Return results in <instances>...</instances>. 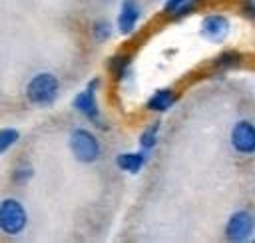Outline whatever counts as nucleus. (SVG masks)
<instances>
[{
	"label": "nucleus",
	"mask_w": 255,
	"mask_h": 243,
	"mask_svg": "<svg viewBox=\"0 0 255 243\" xmlns=\"http://www.w3.org/2000/svg\"><path fill=\"white\" fill-rule=\"evenodd\" d=\"M157 133H159V120H155L151 125H147L141 131V135H139V147L143 151H151L157 145V137H159Z\"/></svg>",
	"instance_id": "4468645a"
},
{
	"label": "nucleus",
	"mask_w": 255,
	"mask_h": 243,
	"mask_svg": "<svg viewBox=\"0 0 255 243\" xmlns=\"http://www.w3.org/2000/svg\"><path fill=\"white\" fill-rule=\"evenodd\" d=\"M229 143L239 155H255V122L241 118L231 125Z\"/></svg>",
	"instance_id": "20e7f679"
},
{
	"label": "nucleus",
	"mask_w": 255,
	"mask_h": 243,
	"mask_svg": "<svg viewBox=\"0 0 255 243\" xmlns=\"http://www.w3.org/2000/svg\"><path fill=\"white\" fill-rule=\"evenodd\" d=\"M131 66H133V54H129V52L114 54V56H110V60H108V72H110L118 82H124V80H128V78H131V74H133Z\"/></svg>",
	"instance_id": "1a4fd4ad"
},
{
	"label": "nucleus",
	"mask_w": 255,
	"mask_h": 243,
	"mask_svg": "<svg viewBox=\"0 0 255 243\" xmlns=\"http://www.w3.org/2000/svg\"><path fill=\"white\" fill-rule=\"evenodd\" d=\"M32 175H34L32 165H30V163H24V161L16 163L14 169H12V181H14V185H24V183H28V181L32 179Z\"/></svg>",
	"instance_id": "dca6fc26"
},
{
	"label": "nucleus",
	"mask_w": 255,
	"mask_h": 243,
	"mask_svg": "<svg viewBox=\"0 0 255 243\" xmlns=\"http://www.w3.org/2000/svg\"><path fill=\"white\" fill-rule=\"evenodd\" d=\"M241 14L255 22V0H241Z\"/></svg>",
	"instance_id": "a211bd4d"
},
{
	"label": "nucleus",
	"mask_w": 255,
	"mask_h": 243,
	"mask_svg": "<svg viewBox=\"0 0 255 243\" xmlns=\"http://www.w3.org/2000/svg\"><path fill=\"white\" fill-rule=\"evenodd\" d=\"M229 32H231V22H229L227 16H223L219 12H211V14L203 16L201 22H199V34H201V38H205L211 44L225 42L227 36H229Z\"/></svg>",
	"instance_id": "0eeeda50"
},
{
	"label": "nucleus",
	"mask_w": 255,
	"mask_h": 243,
	"mask_svg": "<svg viewBox=\"0 0 255 243\" xmlns=\"http://www.w3.org/2000/svg\"><path fill=\"white\" fill-rule=\"evenodd\" d=\"M195 0H165L163 4V12L171 18H183L189 12H193L195 8Z\"/></svg>",
	"instance_id": "ddd939ff"
},
{
	"label": "nucleus",
	"mask_w": 255,
	"mask_h": 243,
	"mask_svg": "<svg viewBox=\"0 0 255 243\" xmlns=\"http://www.w3.org/2000/svg\"><path fill=\"white\" fill-rule=\"evenodd\" d=\"M147 161V151H124L116 155V165L118 169L126 173H139Z\"/></svg>",
	"instance_id": "9b49d317"
},
{
	"label": "nucleus",
	"mask_w": 255,
	"mask_h": 243,
	"mask_svg": "<svg viewBox=\"0 0 255 243\" xmlns=\"http://www.w3.org/2000/svg\"><path fill=\"white\" fill-rule=\"evenodd\" d=\"M24 94H26V100L32 106L48 108L56 102V98L60 94V80L52 72H38L26 84Z\"/></svg>",
	"instance_id": "f257e3e1"
},
{
	"label": "nucleus",
	"mask_w": 255,
	"mask_h": 243,
	"mask_svg": "<svg viewBox=\"0 0 255 243\" xmlns=\"http://www.w3.org/2000/svg\"><path fill=\"white\" fill-rule=\"evenodd\" d=\"M215 72H229L241 66V54L237 50H225L219 56H215V60L211 62Z\"/></svg>",
	"instance_id": "f8f14e48"
},
{
	"label": "nucleus",
	"mask_w": 255,
	"mask_h": 243,
	"mask_svg": "<svg viewBox=\"0 0 255 243\" xmlns=\"http://www.w3.org/2000/svg\"><path fill=\"white\" fill-rule=\"evenodd\" d=\"M70 151L80 163H94L102 155V145L100 139L96 137L94 131L86 127H74L70 131Z\"/></svg>",
	"instance_id": "7ed1b4c3"
},
{
	"label": "nucleus",
	"mask_w": 255,
	"mask_h": 243,
	"mask_svg": "<svg viewBox=\"0 0 255 243\" xmlns=\"http://www.w3.org/2000/svg\"><path fill=\"white\" fill-rule=\"evenodd\" d=\"M28 227V211L16 197L0 199V233L6 237H18Z\"/></svg>",
	"instance_id": "f03ea898"
},
{
	"label": "nucleus",
	"mask_w": 255,
	"mask_h": 243,
	"mask_svg": "<svg viewBox=\"0 0 255 243\" xmlns=\"http://www.w3.org/2000/svg\"><path fill=\"white\" fill-rule=\"evenodd\" d=\"M20 139V131L14 127H0V155L6 153Z\"/></svg>",
	"instance_id": "f3484780"
},
{
	"label": "nucleus",
	"mask_w": 255,
	"mask_h": 243,
	"mask_svg": "<svg viewBox=\"0 0 255 243\" xmlns=\"http://www.w3.org/2000/svg\"><path fill=\"white\" fill-rule=\"evenodd\" d=\"M98 88H100V78H92L86 84V88L80 94H76V98L72 100V108L92 123H100V106L96 98Z\"/></svg>",
	"instance_id": "39448f33"
},
{
	"label": "nucleus",
	"mask_w": 255,
	"mask_h": 243,
	"mask_svg": "<svg viewBox=\"0 0 255 243\" xmlns=\"http://www.w3.org/2000/svg\"><path fill=\"white\" fill-rule=\"evenodd\" d=\"M255 233V215L247 209H239L231 213V217L225 223V237L233 243L249 241Z\"/></svg>",
	"instance_id": "423d86ee"
},
{
	"label": "nucleus",
	"mask_w": 255,
	"mask_h": 243,
	"mask_svg": "<svg viewBox=\"0 0 255 243\" xmlns=\"http://www.w3.org/2000/svg\"><path fill=\"white\" fill-rule=\"evenodd\" d=\"M139 18H141L139 2H137V0H122L120 12H118V20H116L118 32L124 34V36H129V34L135 30Z\"/></svg>",
	"instance_id": "6e6552de"
},
{
	"label": "nucleus",
	"mask_w": 255,
	"mask_h": 243,
	"mask_svg": "<svg viewBox=\"0 0 255 243\" xmlns=\"http://www.w3.org/2000/svg\"><path fill=\"white\" fill-rule=\"evenodd\" d=\"M195 2H201V0H195Z\"/></svg>",
	"instance_id": "6ab92c4d"
},
{
	"label": "nucleus",
	"mask_w": 255,
	"mask_h": 243,
	"mask_svg": "<svg viewBox=\"0 0 255 243\" xmlns=\"http://www.w3.org/2000/svg\"><path fill=\"white\" fill-rule=\"evenodd\" d=\"M177 94L173 88H157L145 102V110L153 112V114H165L167 110H171V106L175 104Z\"/></svg>",
	"instance_id": "9d476101"
},
{
	"label": "nucleus",
	"mask_w": 255,
	"mask_h": 243,
	"mask_svg": "<svg viewBox=\"0 0 255 243\" xmlns=\"http://www.w3.org/2000/svg\"><path fill=\"white\" fill-rule=\"evenodd\" d=\"M112 34H114V26H112L110 20L100 18V20L94 22V26H92V36H94L96 42H100V44H102V42H108V40L112 38Z\"/></svg>",
	"instance_id": "2eb2a0df"
}]
</instances>
